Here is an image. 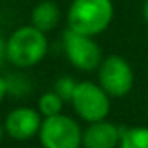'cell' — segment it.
Wrapping results in <instances>:
<instances>
[{"label":"cell","instance_id":"14","mask_svg":"<svg viewBox=\"0 0 148 148\" xmlns=\"http://www.w3.org/2000/svg\"><path fill=\"white\" fill-rule=\"evenodd\" d=\"M5 59H7V42H4V38L0 37V66L4 64Z\"/></svg>","mask_w":148,"mask_h":148},{"label":"cell","instance_id":"1","mask_svg":"<svg viewBox=\"0 0 148 148\" xmlns=\"http://www.w3.org/2000/svg\"><path fill=\"white\" fill-rule=\"evenodd\" d=\"M113 16L115 5L112 0H73L66 12V23L73 32L96 37L112 25Z\"/></svg>","mask_w":148,"mask_h":148},{"label":"cell","instance_id":"15","mask_svg":"<svg viewBox=\"0 0 148 148\" xmlns=\"http://www.w3.org/2000/svg\"><path fill=\"white\" fill-rule=\"evenodd\" d=\"M5 96H7V82H5V77L0 75V103L4 101Z\"/></svg>","mask_w":148,"mask_h":148},{"label":"cell","instance_id":"3","mask_svg":"<svg viewBox=\"0 0 148 148\" xmlns=\"http://www.w3.org/2000/svg\"><path fill=\"white\" fill-rule=\"evenodd\" d=\"M70 103L79 119L87 124L106 120L112 110V98L105 92V89L99 84L91 80L79 82Z\"/></svg>","mask_w":148,"mask_h":148},{"label":"cell","instance_id":"11","mask_svg":"<svg viewBox=\"0 0 148 148\" xmlns=\"http://www.w3.org/2000/svg\"><path fill=\"white\" fill-rule=\"evenodd\" d=\"M63 105H64V101L54 91H47L38 98V112L44 119L59 115L63 110Z\"/></svg>","mask_w":148,"mask_h":148},{"label":"cell","instance_id":"16","mask_svg":"<svg viewBox=\"0 0 148 148\" xmlns=\"http://www.w3.org/2000/svg\"><path fill=\"white\" fill-rule=\"evenodd\" d=\"M141 16H143V19H145V23L148 25V0H145L143 5H141Z\"/></svg>","mask_w":148,"mask_h":148},{"label":"cell","instance_id":"12","mask_svg":"<svg viewBox=\"0 0 148 148\" xmlns=\"http://www.w3.org/2000/svg\"><path fill=\"white\" fill-rule=\"evenodd\" d=\"M7 82V94H12L16 98L21 96H28L32 91V84L25 75H19V73H11V75L5 77Z\"/></svg>","mask_w":148,"mask_h":148},{"label":"cell","instance_id":"7","mask_svg":"<svg viewBox=\"0 0 148 148\" xmlns=\"http://www.w3.org/2000/svg\"><path fill=\"white\" fill-rule=\"evenodd\" d=\"M42 115L38 110L30 106H19L7 113L4 120L5 134H9L16 141H28L35 136H38L42 127Z\"/></svg>","mask_w":148,"mask_h":148},{"label":"cell","instance_id":"10","mask_svg":"<svg viewBox=\"0 0 148 148\" xmlns=\"http://www.w3.org/2000/svg\"><path fill=\"white\" fill-rule=\"evenodd\" d=\"M119 148H148V127L134 125L129 129H122Z\"/></svg>","mask_w":148,"mask_h":148},{"label":"cell","instance_id":"2","mask_svg":"<svg viewBox=\"0 0 148 148\" xmlns=\"http://www.w3.org/2000/svg\"><path fill=\"white\" fill-rule=\"evenodd\" d=\"M49 51V40L44 32L33 25L19 26L7 38V61L16 68L37 66Z\"/></svg>","mask_w":148,"mask_h":148},{"label":"cell","instance_id":"13","mask_svg":"<svg viewBox=\"0 0 148 148\" xmlns=\"http://www.w3.org/2000/svg\"><path fill=\"white\" fill-rule=\"evenodd\" d=\"M77 86H79V82L73 79V77L63 75V77H59V79L56 80V84H54V92L66 103V101H71L73 94H75Z\"/></svg>","mask_w":148,"mask_h":148},{"label":"cell","instance_id":"6","mask_svg":"<svg viewBox=\"0 0 148 148\" xmlns=\"http://www.w3.org/2000/svg\"><path fill=\"white\" fill-rule=\"evenodd\" d=\"M63 49L66 59L80 71H94L105 59L94 37L77 33L70 28H66L63 33Z\"/></svg>","mask_w":148,"mask_h":148},{"label":"cell","instance_id":"17","mask_svg":"<svg viewBox=\"0 0 148 148\" xmlns=\"http://www.w3.org/2000/svg\"><path fill=\"white\" fill-rule=\"evenodd\" d=\"M4 132H5V129H4V122H0V141H2V138H4Z\"/></svg>","mask_w":148,"mask_h":148},{"label":"cell","instance_id":"5","mask_svg":"<svg viewBox=\"0 0 148 148\" xmlns=\"http://www.w3.org/2000/svg\"><path fill=\"white\" fill-rule=\"evenodd\" d=\"M98 84L110 98H124L134 87V70L131 63L119 54L106 56L98 68Z\"/></svg>","mask_w":148,"mask_h":148},{"label":"cell","instance_id":"4","mask_svg":"<svg viewBox=\"0 0 148 148\" xmlns=\"http://www.w3.org/2000/svg\"><path fill=\"white\" fill-rule=\"evenodd\" d=\"M82 136L79 122L63 113L44 119L38 132L42 148H82Z\"/></svg>","mask_w":148,"mask_h":148},{"label":"cell","instance_id":"8","mask_svg":"<svg viewBox=\"0 0 148 148\" xmlns=\"http://www.w3.org/2000/svg\"><path fill=\"white\" fill-rule=\"evenodd\" d=\"M122 127L110 120L87 124L82 136V148H119Z\"/></svg>","mask_w":148,"mask_h":148},{"label":"cell","instance_id":"9","mask_svg":"<svg viewBox=\"0 0 148 148\" xmlns=\"http://www.w3.org/2000/svg\"><path fill=\"white\" fill-rule=\"evenodd\" d=\"M59 21H61V9L52 0H44V2L37 4L32 11V25L44 33L54 30L59 25Z\"/></svg>","mask_w":148,"mask_h":148}]
</instances>
